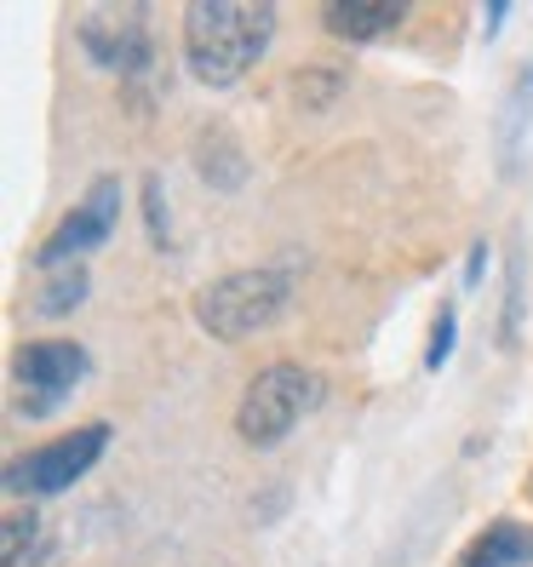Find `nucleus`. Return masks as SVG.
Segmentation results:
<instances>
[{"label":"nucleus","mask_w":533,"mask_h":567,"mask_svg":"<svg viewBox=\"0 0 533 567\" xmlns=\"http://www.w3.org/2000/svg\"><path fill=\"white\" fill-rule=\"evenodd\" d=\"M276 41L270 0H189L184 7V63L189 75L224 92L247 81Z\"/></svg>","instance_id":"f257e3e1"},{"label":"nucleus","mask_w":533,"mask_h":567,"mask_svg":"<svg viewBox=\"0 0 533 567\" xmlns=\"http://www.w3.org/2000/svg\"><path fill=\"white\" fill-rule=\"evenodd\" d=\"M327 395V379L305 361H270L247 379L236 402V430L247 447H281L298 424H305Z\"/></svg>","instance_id":"f03ea898"},{"label":"nucleus","mask_w":533,"mask_h":567,"mask_svg":"<svg viewBox=\"0 0 533 567\" xmlns=\"http://www.w3.org/2000/svg\"><path fill=\"white\" fill-rule=\"evenodd\" d=\"M293 298V276L287 270H229L213 287L195 292V321H202L207 339L218 344H242L253 332H264L270 321H281Z\"/></svg>","instance_id":"7ed1b4c3"},{"label":"nucleus","mask_w":533,"mask_h":567,"mask_svg":"<svg viewBox=\"0 0 533 567\" xmlns=\"http://www.w3.org/2000/svg\"><path fill=\"white\" fill-rule=\"evenodd\" d=\"M115 442V430L98 419V424H75L70 436H58L35 453H18L7 464V493L18 498V505H35V498H58V493H70L81 476L98 471V458L110 453Z\"/></svg>","instance_id":"20e7f679"},{"label":"nucleus","mask_w":533,"mask_h":567,"mask_svg":"<svg viewBox=\"0 0 533 567\" xmlns=\"http://www.w3.org/2000/svg\"><path fill=\"white\" fill-rule=\"evenodd\" d=\"M121 229V178H92V189L58 218V229L35 247V270H75L86 252H98Z\"/></svg>","instance_id":"39448f33"},{"label":"nucleus","mask_w":533,"mask_h":567,"mask_svg":"<svg viewBox=\"0 0 533 567\" xmlns=\"http://www.w3.org/2000/svg\"><path fill=\"white\" fill-rule=\"evenodd\" d=\"M12 379L23 384V419H52L86 379V350L75 339H29L12 355Z\"/></svg>","instance_id":"423d86ee"},{"label":"nucleus","mask_w":533,"mask_h":567,"mask_svg":"<svg viewBox=\"0 0 533 567\" xmlns=\"http://www.w3.org/2000/svg\"><path fill=\"white\" fill-rule=\"evenodd\" d=\"M81 47L98 70H115L121 86H144L155 70V47H150V29L139 7H110V12H86L81 18Z\"/></svg>","instance_id":"0eeeda50"},{"label":"nucleus","mask_w":533,"mask_h":567,"mask_svg":"<svg viewBox=\"0 0 533 567\" xmlns=\"http://www.w3.org/2000/svg\"><path fill=\"white\" fill-rule=\"evenodd\" d=\"M408 23L402 0H327L321 7V29L345 47H368L379 35H396Z\"/></svg>","instance_id":"6e6552de"},{"label":"nucleus","mask_w":533,"mask_h":567,"mask_svg":"<svg viewBox=\"0 0 533 567\" xmlns=\"http://www.w3.org/2000/svg\"><path fill=\"white\" fill-rule=\"evenodd\" d=\"M459 567H533V527L516 516L488 522L471 545L459 550Z\"/></svg>","instance_id":"1a4fd4ad"},{"label":"nucleus","mask_w":533,"mask_h":567,"mask_svg":"<svg viewBox=\"0 0 533 567\" xmlns=\"http://www.w3.org/2000/svg\"><path fill=\"white\" fill-rule=\"evenodd\" d=\"M0 567H52V533L35 505L7 511V539H0Z\"/></svg>","instance_id":"9d476101"},{"label":"nucleus","mask_w":533,"mask_h":567,"mask_svg":"<svg viewBox=\"0 0 533 567\" xmlns=\"http://www.w3.org/2000/svg\"><path fill=\"white\" fill-rule=\"evenodd\" d=\"M86 292H92V276L81 270V264H75V270H52L41 298H35V310L41 316H70L75 305H86Z\"/></svg>","instance_id":"9b49d317"},{"label":"nucleus","mask_w":533,"mask_h":567,"mask_svg":"<svg viewBox=\"0 0 533 567\" xmlns=\"http://www.w3.org/2000/svg\"><path fill=\"white\" fill-rule=\"evenodd\" d=\"M453 344H459V316H453V305H442L437 321H430V339H424V373H442L453 361Z\"/></svg>","instance_id":"f8f14e48"},{"label":"nucleus","mask_w":533,"mask_h":567,"mask_svg":"<svg viewBox=\"0 0 533 567\" xmlns=\"http://www.w3.org/2000/svg\"><path fill=\"white\" fill-rule=\"evenodd\" d=\"M527 104H533V70H522L516 75V86H511V110H505V155L522 144V126H527Z\"/></svg>","instance_id":"ddd939ff"},{"label":"nucleus","mask_w":533,"mask_h":567,"mask_svg":"<svg viewBox=\"0 0 533 567\" xmlns=\"http://www.w3.org/2000/svg\"><path fill=\"white\" fill-rule=\"evenodd\" d=\"M144 224H150V241L155 247H166V202H161V178H144Z\"/></svg>","instance_id":"4468645a"},{"label":"nucleus","mask_w":533,"mask_h":567,"mask_svg":"<svg viewBox=\"0 0 533 567\" xmlns=\"http://www.w3.org/2000/svg\"><path fill=\"white\" fill-rule=\"evenodd\" d=\"M516 321H522V264L511 258V287H505V344L516 339Z\"/></svg>","instance_id":"2eb2a0df"},{"label":"nucleus","mask_w":533,"mask_h":567,"mask_svg":"<svg viewBox=\"0 0 533 567\" xmlns=\"http://www.w3.org/2000/svg\"><path fill=\"white\" fill-rule=\"evenodd\" d=\"M488 270V241H471V258H464V287H482Z\"/></svg>","instance_id":"dca6fc26"},{"label":"nucleus","mask_w":533,"mask_h":567,"mask_svg":"<svg viewBox=\"0 0 533 567\" xmlns=\"http://www.w3.org/2000/svg\"><path fill=\"white\" fill-rule=\"evenodd\" d=\"M505 18H511V7H488V18H482L488 35H493V29H505Z\"/></svg>","instance_id":"f3484780"},{"label":"nucleus","mask_w":533,"mask_h":567,"mask_svg":"<svg viewBox=\"0 0 533 567\" xmlns=\"http://www.w3.org/2000/svg\"><path fill=\"white\" fill-rule=\"evenodd\" d=\"M527 498H533V476H527Z\"/></svg>","instance_id":"a211bd4d"}]
</instances>
